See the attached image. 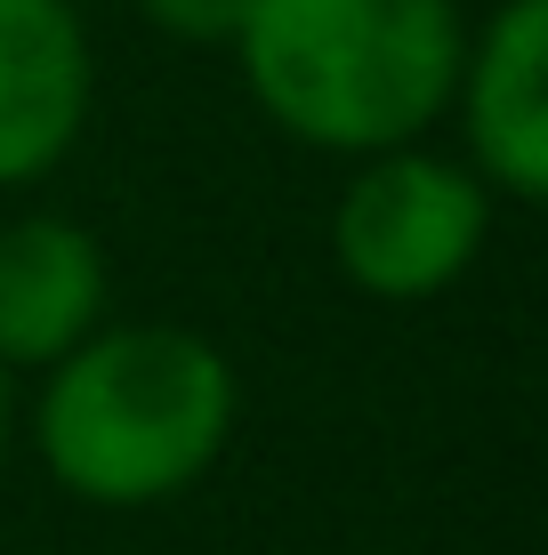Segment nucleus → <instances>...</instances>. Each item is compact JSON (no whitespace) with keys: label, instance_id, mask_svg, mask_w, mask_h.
I'll return each instance as SVG.
<instances>
[{"label":"nucleus","instance_id":"obj_8","mask_svg":"<svg viewBox=\"0 0 548 555\" xmlns=\"http://www.w3.org/2000/svg\"><path fill=\"white\" fill-rule=\"evenodd\" d=\"M0 443H9V371H0Z\"/></svg>","mask_w":548,"mask_h":555},{"label":"nucleus","instance_id":"obj_1","mask_svg":"<svg viewBox=\"0 0 548 555\" xmlns=\"http://www.w3.org/2000/svg\"><path fill=\"white\" fill-rule=\"evenodd\" d=\"M234 49L258 105L331 153L411 145L468 65L451 0H251Z\"/></svg>","mask_w":548,"mask_h":555},{"label":"nucleus","instance_id":"obj_6","mask_svg":"<svg viewBox=\"0 0 548 555\" xmlns=\"http://www.w3.org/2000/svg\"><path fill=\"white\" fill-rule=\"evenodd\" d=\"M105 258L73 218H16L0 225V371L65 362L98 331Z\"/></svg>","mask_w":548,"mask_h":555},{"label":"nucleus","instance_id":"obj_5","mask_svg":"<svg viewBox=\"0 0 548 555\" xmlns=\"http://www.w3.org/2000/svg\"><path fill=\"white\" fill-rule=\"evenodd\" d=\"M468 98V145L484 178H500L517 202L548 194V0H508L484 33L476 65L451 81Z\"/></svg>","mask_w":548,"mask_h":555},{"label":"nucleus","instance_id":"obj_4","mask_svg":"<svg viewBox=\"0 0 548 555\" xmlns=\"http://www.w3.org/2000/svg\"><path fill=\"white\" fill-rule=\"evenodd\" d=\"M89 113V41L65 0H0V185L65 162Z\"/></svg>","mask_w":548,"mask_h":555},{"label":"nucleus","instance_id":"obj_2","mask_svg":"<svg viewBox=\"0 0 548 555\" xmlns=\"http://www.w3.org/2000/svg\"><path fill=\"white\" fill-rule=\"evenodd\" d=\"M226 435H234V371L194 331L169 322L89 331L65 362H49V475L98 507H154L186 491L226 451Z\"/></svg>","mask_w":548,"mask_h":555},{"label":"nucleus","instance_id":"obj_7","mask_svg":"<svg viewBox=\"0 0 548 555\" xmlns=\"http://www.w3.org/2000/svg\"><path fill=\"white\" fill-rule=\"evenodd\" d=\"M138 9L154 16L162 33H178V41H234L251 0H138Z\"/></svg>","mask_w":548,"mask_h":555},{"label":"nucleus","instance_id":"obj_3","mask_svg":"<svg viewBox=\"0 0 548 555\" xmlns=\"http://www.w3.org/2000/svg\"><path fill=\"white\" fill-rule=\"evenodd\" d=\"M484 242V185L436 153L387 145L331 209V258L355 291L411 306L436 298Z\"/></svg>","mask_w":548,"mask_h":555}]
</instances>
